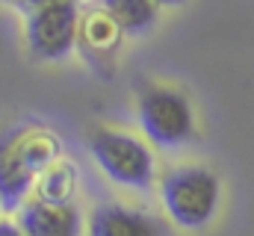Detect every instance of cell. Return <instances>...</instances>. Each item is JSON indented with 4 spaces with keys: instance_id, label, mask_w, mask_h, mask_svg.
I'll return each mask as SVG.
<instances>
[{
    "instance_id": "obj_4",
    "label": "cell",
    "mask_w": 254,
    "mask_h": 236,
    "mask_svg": "<svg viewBox=\"0 0 254 236\" xmlns=\"http://www.w3.org/2000/svg\"><path fill=\"white\" fill-rule=\"evenodd\" d=\"M80 24H83V9L77 0H60L27 12L24 42L30 57L39 62L68 59L80 45Z\"/></svg>"
},
{
    "instance_id": "obj_13",
    "label": "cell",
    "mask_w": 254,
    "mask_h": 236,
    "mask_svg": "<svg viewBox=\"0 0 254 236\" xmlns=\"http://www.w3.org/2000/svg\"><path fill=\"white\" fill-rule=\"evenodd\" d=\"M27 12H33V9H39V6H51V3H60V0H18Z\"/></svg>"
},
{
    "instance_id": "obj_11",
    "label": "cell",
    "mask_w": 254,
    "mask_h": 236,
    "mask_svg": "<svg viewBox=\"0 0 254 236\" xmlns=\"http://www.w3.org/2000/svg\"><path fill=\"white\" fill-rule=\"evenodd\" d=\"M98 6L116 18L127 36H145L160 18V6L154 0H98Z\"/></svg>"
},
{
    "instance_id": "obj_8",
    "label": "cell",
    "mask_w": 254,
    "mask_h": 236,
    "mask_svg": "<svg viewBox=\"0 0 254 236\" xmlns=\"http://www.w3.org/2000/svg\"><path fill=\"white\" fill-rule=\"evenodd\" d=\"M125 36L127 33L116 24V18H113L110 12H104L101 6L83 12V24H80V48H83L89 57H110L113 51H119V45H122Z\"/></svg>"
},
{
    "instance_id": "obj_10",
    "label": "cell",
    "mask_w": 254,
    "mask_h": 236,
    "mask_svg": "<svg viewBox=\"0 0 254 236\" xmlns=\"http://www.w3.org/2000/svg\"><path fill=\"white\" fill-rule=\"evenodd\" d=\"M80 192V172L71 160H57L36 177L33 198L48 201V204H77Z\"/></svg>"
},
{
    "instance_id": "obj_2",
    "label": "cell",
    "mask_w": 254,
    "mask_h": 236,
    "mask_svg": "<svg viewBox=\"0 0 254 236\" xmlns=\"http://www.w3.org/2000/svg\"><path fill=\"white\" fill-rule=\"evenodd\" d=\"M89 157L104 172L107 180H113L122 189L148 192L160 183L157 172V154L145 136H136L122 127H92L86 136Z\"/></svg>"
},
{
    "instance_id": "obj_14",
    "label": "cell",
    "mask_w": 254,
    "mask_h": 236,
    "mask_svg": "<svg viewBox=\"0 0 254 236\" xmlns=\"http://www.w3.org/2000/svg\"><path fill=\"white\" fill-rule=\"evenodd\" d=\"M154 3H157L160 9H163V6H166V9H175V6H184L187 0H154Z\"/></svg>"
},
{
    "instance_id": "obj_12",
    "label": "cell",
    "mask_w": 254,
    "mask_h": 236,
    "mask_svg": "<svg viewBox=\"0 0 254 236\" xmlns=\"http://www.w3.org/2000/svg\"><path fill=\"white\" fill-rule=\"evenodd\" d=\"M0 236H27V234H24V228L18 225V219L3 216V219H0Z\"/></svg>"
},
{
    "instance_id": "obj_7",
    "label": "cell",
    "mask_w": 254,
    "mask_h": 236,
    "mask_svg": "<svg viewBox=\"0 0 254 236\" xmlns=\"http://www.w3.org/2000/svg\"><path fill=\"white\" fill-rule=\"evenodd\" d=\"M18 225L27 236H83L86 234V216L77 204H48L39 198H30L18 213Z\"/></svg>"
},
{
    "instance_id": "obj_1",
    "label": "cell",
    "mask_w": 254,
    "mask_h": 236,
    "mask_svg": "<svg viewBox=\"0 0 254 236\" xmlns=\"http://www.w3.org/2000/svg\"><path fill=\"white\" fill-rule=\"evenodd\" d=\"M157 192L166 219L187 234L210 228L222 207V180L210 166L201 163H184L166 169L160 175Z\"/></svg>"
},
{
    "instance_id": "obj_15",
    "label": "cell",
    "mask_w": 254,
    "mask_h": 236,
    "mask_svg": "<svg viewBox=\"0 0 254 236\" xmlns=\"http://www.w3.org/2000/svg\"><path fill=\"white\" fill-rule=\"evenodd\" d=\"M0 3H6V0H0Z\"/></svg>"
},
{
    "instance_id": "obj_6",
    "label": "cell",
    "mask_w": 254,
    "mask_h": 236,
    "mask_svg": "<svg viewBox=\"0 0 254 236\" xmlns=\"http://www.w3.org/2000/svg\"><path fill=\"white\" fill-rule=\"evenodd\" d=\"M36 172L27 166V160L18 151V124L0 127V210L18 213L36 189Z\"/></svg>"
},
{
    "instance_id": "obj_3",
    "label": "cell",
    "mask_w": 254,
    "mask_h": 236,
    "mask_svg": "<svg viewBox=\"0 0 254 236\" xmlns=\"http://www.w3.org/2000/svg\"><path fill=\"white\" fill-rule=\"evenodd\" d=\"M136 118H139L142 136L163 151H178L198 136V121H195V107L190 95L172 83L139 80Z\"/></svg>"
},
{
    "instance_id": "obj_5",
    "label": "cell",
    "mask_w": 254,
    "mask_h": 236,
    "mask_svg": "<svg viewBox=\"0 0 254 236\" xmlns=\"http://www.w3.org/2000/svg\"><path fill=\"white\" fill-rule=\"evenodd\" d=\"M86 236H169V225L151 210L107 201L89 210Z\"/></svg>"
},
{
    "instance_id": "obj_9",
    "label": "cell",
    "mask_w": 254,
    "mask_h": 236,
    "mask_svg": "<svg viewBox=\"0 0 254 236\" xmlns=\"http://www.w3.org/2000/svg\"><path fill=\"white\" fill-rule=\"evenodd\" d=\"M18 151L36 175H42L48 166L63 160L60 136L48 127H39V124H18Z\"/></svg>"
}]
</instances>
